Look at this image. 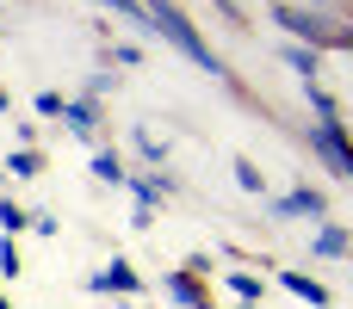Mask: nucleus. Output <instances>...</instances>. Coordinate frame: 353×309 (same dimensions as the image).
I'll list each match as a JSON object with an SVG mask.
<instances>
[{"label":"nucleus","instance_id":"nucleus-16","mask_svg":"<svg viewBox=\"0 0 353 309\" xmlns=\"http://www.w3.org/2000/svg\"><path fill=\"white\" fill-rule=\"evenodd\" d=\"M25 223H31V217H25V211H19L12 198H0V229H6V235H19Z\"/></svg>","mask_w":353,"mask_h":309},{"label":"nucleus","instance_id":"nucleus-23","mask_svg":"<svg viewBox=\"0 0 353 309\" xmlns=\"http://www.w3.org/2000/svg\"><path fill=\"white\" fill-rule=\"evenodd\" d=\"M242 309H254V303H242Z\"/></svg>","mask_w":353,"mask_h":309},{"label":"nucleus","instance_id":"nucleus-21","mask_svg":"<svg viewBox=\"0 0 353 309\" xmlns=\"http://www.w3.org/2000/svg\"><path fill=\"white\" fill-rule=\"evenodd\" d=\"M304 6H329V0H304Z\"/></svg>","mask_w":353,"mask_h":309},{"label":"nucleus","instance_id":"nucleus-14","mask_svg":"<svg viewBox=\"0 0 353 309\" xmlns=\"http://www.w3.org/2000/svg\"><path fill=\"white\" fill-rule=\"evenodd\" d=\"M230 291H236L242 303H261V279H254V273H230Z\"/></svg>","mask_w":353,"mask_h":309},{"label":"nucleus","instance_id":"nucleus-19","mask_svg":"<svg viewBox=\"0 0 353 309\" xmlns=\"http://www.w3.org/2000/svg\"><path fill=\"white\" fill-rule=\"evenodd\" d=\"M341 50H347V56H353V31H347V37H341Z\"/></svg>","mask_w":353,"mask_h":309},{"label":"nucleus","instance_id":"nucleus-2","mask_svg":"<svg viewBox=\"0 0 353 309\" xmlns=\"http://www.w3.org/2000/svg\"><path fill=\"white\" fill-rule=\"evenodd\" d=\"M273 25H285L298 43H310V50H329V43H341L347 31H335V19H323L316 6H304V0H279L273 6Z\"/></svg>","mask_w":353,"mask_h":309},{"label":"nucleus","instance_id":"nucleus-8","mask_svg":"<svg viewBox=\"0 0 353 309\" xmlns=\"http://www.w3.org/2000/svg\"><path fill=\"white\" fill-rule=\"evenodd\" d=\"M279 285H285V291H292V297H304V303H329V285H323V279H310V273H279Z\"/></svg>","mask_w":353,"mask_h":309},{"label":"nucleus","instance_id":"nucleus-9","mask_svg":"<svg viewBox=\"0 0 353 309\" xmlns=\"http://www.w3.org/2000/svg\"><path fill=\"white\" fill-rule=\"evenodd\" d=\"M93 180L124 186V180H130V173H124V155H118V149H99V155H93Z\"/></svg>","mask_w":353,"mask_h":309},{"label":"nucleus","instance_id":"nucleus-10","mask_svg":"<svg viewBox=\"0 0 353 309\" xmlns=\"http://www.w3.org/2000/svg\"><path fill=\"white\" fill-rule=\"evenodd\" d=\"M285 62L304 74V87L316 81V68H323V50H304V43H285Z\"/></svg>","mask_w":353,"mask_h":309},{"label":"nucleus","instance_id":"nucleus-12","mask_svg":"<svg viewBox=\"0 0 353 309\" xmlns=\"http://www.w3.org/2000/svg\"><path fill=\"white\" fill-rule=\"evenodd\" d=\"M236 186H242V192H254V198H261V192H267V173H261V167H254V161H248V155H236Z\"/></svg>","mask_w":353,"mask_h":309},{"label":"nucleus","instance_id":"nucleus-17","mask_svg":"<svg viewBox=\"0 0 353 309\" xmlns=\"http://www.w3.org/2000/svg\"><path fill=\"white\" fill-rule=\"evenodd\" d=\"M0 273H6V279H12V273H19V248H12V235H6V242H0Z\"/></svg>","mask_w":353,"mask_h":309},{"label":"nucleus","instance_id":"nucleus-1","mask_svg":"<svg viewBox=\"0 0 353 309\" xmlns=\"http://www.w3.org/2000/svg\"><path fill=\"white\" fill-rule=\"evenodd\" d=\"M143 12H149V31H155L161 43H174V50H180L186 62H199L205 74H223V62L211 56V43L199 37V25H192V19H186L174 0H143Z\"/></svg>","mask_w":353,"mask_h":309},{"label":"nucleus","instance_id":"nucleus-6","mask_svg":"<svg viewBox=\"0 0 353 309\" xmlns=\"http://www.w3.org/2000/svg\"><path fill=\"white\" fill-rule=\"evenodd\" d=\"M310 254H316V260H347V254H353V235L341 229V223H323V229L310 235Z\"/></svg>","mask_w":353,"mask_h":309},{"label":"nucleus","instance_id":"nucleus-20","mask_svg":"<svg viewBox=\"0 0 353 309\" xmlns=\"http://www.w3.org/2000/svg\"><path fill=\"white\" fill-rule=\"evenodd\" d=\"M0 111H6V87H0Z\"/></svg>","mask_w":353,"mask_h":309},{"label":"nucleus","instance_id":"nucleus-15","mask_svg":"<svg viewBox=\"0 0 353 309\" xmlns=\"http://www.w3.org/2000/svg\"><path fill=\"white\" fill-rule=\"evenodd\" d=\"M99 6H112L118 19H130V25H143V31H149V12H143V0H99Z\"/></svg>","mask_w":353,"mask_h":309},{"label":"nucleus","instance_id":"nucleus-4","mask_svg":"<svg viewBox=\"0 0 353 309\" xmlns=\"http://www.w3.org/2000/svg\"><path fill=\"white\" fill-rule=\"evenodd\" d=\"M273 217H310V223H329V198L316 186H298L285 198H273Z\"/></svg>","mask_w":353,"mask_h":309},{"label":"nucleus","instance_id":"nucleus-11","mask_svg":"<svg viewBox=\"0 0 353 309\" xmlns=\"http://www.w3.org/2000/svg\"><path fill=\"white\" fill-rule=\"evenodd\" d=\"M168 297H174V303H186V309H205V297H199V279H192V273L168 279Z\"/></svg>","mask_w":353,"mask_h":309},{"label":"nucleus","instance_id":"nucleus-22","mask_svg":"<svg viewBox=\"0 0 353 309\" xmlns=\"http://www.w3.org/2000/svg\"><path fill=\"white\" fill-rule=\"evenodd\" d=\"M0 309H6V297H0Z\"/></svg>","mask_w":353,"mask_h":309},{"label":"nucleus","instance_id":"nucleus-5","mask_svg":"<svg viewBox=\"0 0 353 309\" xmlns=\"http://www.w3.org/2000/svg\"><path fill=\"white\" fill-rule=\"evenodd\" d=\"M62 124L87 142H99V99H62Z\"/></svg>","mask_w":353,"mask_h":309},{"label":"nucleus","instance_id":"nucleus-3","mask_svg":"<svg viewBox=\"0 0 353 309\" xmlns=\"http://www.w3.org/2000/svg\"><path fill=\"white\" fill-rule=\"evenodd\" d=\"M310 149L341 173V180H353V142H347V124H310Z\"/></svg>","mask_w":353,"mask_h":309},{"label":"nucleus","instance_id":"nucleus-18","mask_svg":"<svg viewBox=\"0 0 353 309\" xmlns=\"http://www.w3.org/2000/svg\"><path fill=\"white\" fill-rule=\"evenodd\" d=\"M37 111L43 118H62V93H37Z\"/></svg>","mask_w":353,"mask_h":309},{"label":"nucleus","instance_id":"nucleus-13","mask_svg":"<svg viewBox=\"0 0 353 309\" xmlns=\"http://www.w3.org/2000/svg\"><path fill=\"white\" fill-rule=\"evenodd\" d=\"M137 155H143L149 167H161V161H168V142H161L155 130H137Z\"/></svg>","mask_w":353,"mask_h":309},{"label":"nucleus","instance_id":"nucleus-7","mask_svg":"<svg viewBox=\"0 0 353 309\" xmlns=\"http://www.w3.org/2000/svg\"><path fill=\"white\" fill-rule=\"evenodd\" d=\"M87 285H93V291H124V297H130V291H137V273H130V260H112V266H99Z\"/></svg>","mask_w":353,"mask_h":309}]
</instances>
